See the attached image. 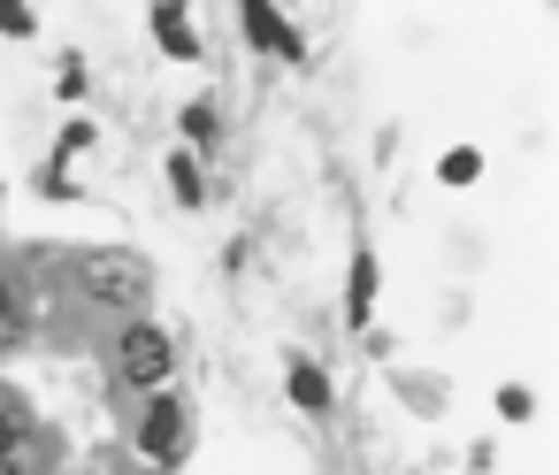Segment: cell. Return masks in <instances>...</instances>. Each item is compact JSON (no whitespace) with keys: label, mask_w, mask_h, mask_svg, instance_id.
<instances>
[{"label":"cell","mask_w":559,"mask_h":475,"mask_svg":"<svg viewBox=\"0 0 559 475\" xmlns=\"http://www.w3.org/2000/svg\"><path fill=\"white\" fill-rule=\"evenodd\" d=\"M78 276H85V292L100 307H146V292H154V269L139 253H85Z\"/></svg>","instance_id":"1"},{"label":"cell","mask_w":559,"mask_h":475,"mask_svg":"<svg viewBox=\"0 0 559 475\" xmlns=\"http://www.w3.org/2000/svg\"><path fill=\"white\" fill-rule=\"evenodd\" d=\"M185 437H192L185 406H177V399H146V421H139V452H146V460H162V467H177V460H185Z\"/></svg>","instance_id":"2"},{"label":"cell","mask_w":559,"mask_h":475,"mask_svg":"<svg viewBox=\"0 0 559 475\" xmlns=\"http://www.w3.org/2000/svg\"><path fill=\"white\" fill-rule=\"evenodd\" d=\"M123 376L131 383H162L169 376V337L162 330H123Z\"/></svg>","instance_id":"3"},{"label":"cell","mask_w":559,"mask_h":475,"mask_svg":"<svg viewBox=\"0 0 559 475\" xmlns=\"http://www.w3.org/2000/svg\"><path fill=\"white\" fill-rule=\"evenodd\" d=\"M246 39H253V47H269V55H284V62H299V55H307V47L292 39L284 9H269V0H246Z\"/></svg>","instance_id":"4"},{"label":"cell","mask_w":559,"mask_h":475,"mask_svg":"<svg viewBox=\"0 0 559 475\" xmlns=\"http://www.w3.org/2000/svg\"><path fill=\"white\" fill-rule=\"evenodd\" d=\"M154 32H162V47H169L177 62H192V55H200V39H192V24H185V9H169V0L154 9Z\"/></svg>","instance_id":"5"},{"label":"cell","mask_w":559,"mask_h":475,"mask_svg":"<svg viewBox=\"0 0 559 475\" xmlns=\"http://www.w3.org/2000/svg\"><path fill=\"white\" fill-rule=\"evenodd\" d=\"M24 429H32V421H24V399L0 383V460H16V452H24Z\"/></svg>","instance_id":"6"},{"label":"cell","mask_w":559,"mask_h":475,"mask_svg":"<svg viewBox=\"0 0 559 475\" xmlns=\"http://www.w3.org/2000/svg\"><path fill=\"white\" fill-rule=\"evenodd\" d=\"M368 307H376V261H368V253H353V284H345V314H353V322H368Z\"/></svg>","instance_id":"7"},{"label":"cell","mask_w":559,"mask_h":475,"mask_svg":"<svg viewBox=\"0 0 559 475\" xmlns=\"http://www.w3.org/2000/svg\"><path fill=\"white\" fill-rule=\"evenodd\" d=\"M292 399H299L307 414H330V383H322V368H307V360H292Z\"/></svg>","instance_id":"8"},{"label":"cell","mask_w":559,"mask_h":475,"mask_svg":"<svg viewBox=\"0 0 559 475\" xmlns=\"http://www.w3.org/2000/svg\"><path fill=\"white\" fill-rule=\"evenodd\" d=\"M475 169H483V154H475V146H452V154L437 162V177H444V185H467Z\"/></svg>","instance_id":"9"},{"label":"cell","mask_w":559,"mask_h":475,"mask_svg":"<svg viewBox=\"0 0 559 475\" xmlns=\"http://www.w3.org/2000/svg\"><path fill=\"white\" fill-rule=\"evenodd\" d=\"M169 185H177V200H185V207H200V162H192V154H177V162H169Z\"/></svg>","instance_id":"10"},{"label":"cell","mask_w":559,"mask_h":475,"mask_svg":"<svg viewBox=\"0 0 559 475\" xmlns=\"http://www.w3.org/2000/svg\"><path fill=\"white\" fill-rule=\"evenodd\" d=\"M32 24H39L32 9H16V0H0V32H24V39H32Z\"/></svg>","instance_id":"11"},{"label":"cell","mask_w":559,"mask_h":475,"mask_svg":"<svg viewBox=\"0 0 559 475\" xmlns=\"http://www.w3.org/2000/svg\"><path fill=\"white\" fill-rule=\"evenodd\" d=\"M0 322H9V284H0Z\"/></svg>","instance_id":"12"}]
</instances>
